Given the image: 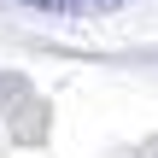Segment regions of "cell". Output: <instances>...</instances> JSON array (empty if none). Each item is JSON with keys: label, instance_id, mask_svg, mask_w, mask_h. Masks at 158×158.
Instances as JSON below:
<instances>
[{"label": "cell", "instance_id": "obj_1", "mask_svg": "<svg viewBox=\"0 0 158 158\" xmlns=\"http://www.w3.org/2000/svg\"><path fill=\"white\" fill-rule=\"evenodd\" d=\"M29 12H53V18H100V12H117L129 0H18Z\"/></svg>", "mask_w": 158, "mask_h": 158}]
</instances>
